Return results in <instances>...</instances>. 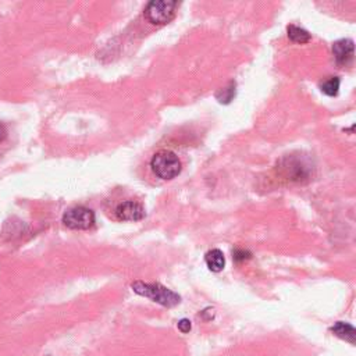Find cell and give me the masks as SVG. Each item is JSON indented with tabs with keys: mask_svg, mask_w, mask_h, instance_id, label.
Wrapping results in <instances>:
<instances>
[{
	"mask_svg": "<svg viewBox=\"0 0 356 356\" xmlns=\"http://www.w3.org/2000/svg\"><path fill=\"white\" fill-rule=\"evenodd\" d=\"M133 291L141 297L149 298L153 302H158L163 306L173 308L181 302V297L174 291L160 285V284H148L144 281H135L131 285Z\"/></svg>",
	"mask_w": 356,
	"mask_h": 356,
	"instance_id": "6da1fadb",
	"label": "cell"
},
{
	"mask_svg": "<svg viewBox=\"0 0 356 356\" xmlns=\"http://www.w3.org/2000/svg\"><path fill=\"white\" fill-rule=\"evenodd\" d=\"M151 167L159 178L173 180L181 173L182 165L176 153L170 151H160L152 158Z\"/></svg>",
	"mask_w": 356,
	"mask_h": 356,
	"instance_id": "7a4b0ae2",
	"label": "cell"
},
{
	"mask_svg": "<svg viewBox=\"0 0 356 356\" xmlns=\"http://www.w3.org/2000/svg\"><path fill=\"white\" fill-rule=\"evenodd\" d=\"M178 3L167 2V0H155L151 2L145 9L147 20L153 26H165L169 24L177 13Z\"/></svg>",
	"mask_w": 356,
	"mask_h": 356,
	"instance_id": "3957f363",
	"label": "cell"
},
{
	"mask_svg": "<svg viewBox=\"0 0 356 356\" xmlns=\"http://www.w3.org/2000/svg\"><path fill=\"white\" fill-rule=\"evenodd\" d=\"M63 224L70 229H89L95 224V213L85 206H75L63 214Z\"/></svg>",
	"mask_w": 356,
	"mask_h": 356,
	"instance_id": "277c9868",
	"label": "cell"
},
{
	"mask_svg": "<svg viewBox=\"0 0 356 356\" xmlns=\"http://www.w3.org/2000/svg\"><path fill=\"white\" fill-rule=\"evenodd\" d=\"M145 209L141 203L134 200H127L115 207V216L122 221H138L145 217Z\"/></svg>",
	"mask_w": 356,
	"mask_h": 356,
	"instance_id": "5b68a950",
	"label": "cell"
},
{
	"mask_svg": "<svg viewBox=\"0 0 356 356\" xmlns=\"http://www.w3.org/2000/svg\"><path fill=\"white\" fill-rule=\"evenodd\" d=\"M332 53L339 66H346L353 60V41L339 39L332 45Z\"/></svg>",
	"mask_w": 356,
	"mask_h": 356,
	"instance_id": "8992f818",
	"label": "cell"
},
{
	"mask_svg": "<svg viewBox=\"0 0 356 356\" xmlns=\"http://www.w3.org/2000/svg\"><path fill=\"white\" fill-rule=\"evenodd\" d=\"M331 331L334 332V335H337L338 338L349 342V344H355L356 339V330L352 324L349 323H344V321H338L331 327Z\"/></svg>",
	"mask_w": 356,
	"mask_h": 356,
	"instance_id": "52a82bcc",
	"label": "cell"
},
{
	"mask_svg": "<svg viewBox=\"0 0 356 356\" xmlns=\"http://www.w3.org/2000/svg\"><path fill=\"white\" fill-rule=\"evenodd\" d=\"M206 265L209 268V270L214 272V273H218L224 269L225 266V258L223 255V252L220 250H212L206 254Z\"/></svg>",
	"mask_w": 356,
	"mask_h": 356,
	"instance_id": "ba28073f",
	"label": "cell"
},
{
	"mask_svg": "<svg viewBox=\"0 0 356 356\" xmlns=\"http://www.w3.org/2000/svg\"><path fill=\"white\" fill-rule=\"evenodd\" d=\"M287 31H288L290 39H291L292 42H295V44H301V45H302V44H308V42L312 39L310 34H309L306 30L301 28V27L288 26Z\"/></svg>",
	"mask_w": 356,
	"mask_h": 356,
	"instance_id": "9c48e42d",
	"label": "cell"
},
{
	"mask_svg": "<svg viewBox=\"0 0 356 356\" xmlns=\"http://www.w3.org/2000/svg\"><path fill=\"white\" fill-rule=\"evenodd\" d=\"M320 89L327 96H337L339 91V78L338 77H328L320 84Z\"/></svg>",
	"mask_w": 356,
	"mask_h": 356,
	"instance_id": "30bf717a",
	"label": "cell"
},
{
	"mask_svg": "<svg viewBox=\"0 0 356 356\" xmlns=\"http://www.w3.org/2000/svg\"><path fill=\"white\" fill-rule=\"evenodd\" d=\"M234 96H235V85H234V84H229V86L224 88L223 91H220V92L217 93V99H218L221 103H229Z\"/></svg>",
	"mask_w": 356,
	"mask_h": 356,
	"instance_id": "8fae6325",
	"label": "cell"
},
{
	"mask_svg": "<svg viewBox=\"0 0 356 356\" xmlns=\"http://www.w3.org/2000/svg\"><path fill=\"white\" fill-rule=\"evenodd\" d=\"M191 321L188 320V319H182V320H180L178 321V330L181 331V332H184V334H187V332H189L191 331Z\"/></svg>",
	"mask_w": 356,
	"mask_h": 356,
	"instance_id": "7c38bea8",
	"label": "cell"
},
{
	"mask_svg": "<svg viewBox=\"0 0 356 356\" xmlns=\"http://www.w3.org/2000/svg\"><path fill=\"white\" fill-rule=\"evenodd\" d=\"M6 135H8V130L2 123H0V142L6 138Z\"/></svg>",
	"mask_w": 356,
	"mask_h": 356,
	"instance_id": "4fadbf2b",
	"label": "cell"
}]
</instances>
